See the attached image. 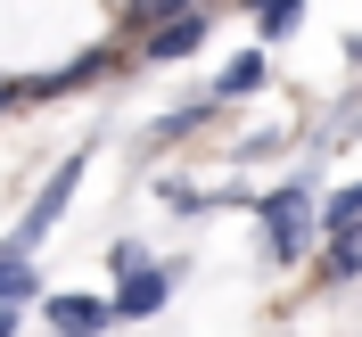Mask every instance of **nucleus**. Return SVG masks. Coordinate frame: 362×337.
<instances>
[{
	"label": "nucleus",
	"instance_id": "2",
	"mask_svg": "<svg viewBox=\"0 0 362 337\" xmlns=\"http://www.w3.org/2000/svg\"><path fill=\"white\" fill-rule=\"evenodd\" d=\"M255 206H264V223H272V255L296 264L305 255V189H280V198H255Z\"/></svg>",
	"mask_w": 362,
	"mask_h": 337
},
{
	"label": "nucleus",
	"instance_id": "9",
	"mask_svg": "<svg viewBox=\"0 0 362 337\" xmlns=\"http://www.w3.org/2000/svg\"><path fill=\"white\" fill-rule=\"evenodd\" d=\"M296 25H305V0H255V33L264 42H288Z\"/></svg>",
	"mask_w": 362,
	"mask_h": 337
},
{
	"label": "nucleus",
	"instance_id": "13",
	"mask_svg": "<svg viewBox=\"0 0 362 337\" xmlns=\"http://www.w3.org/2000/svg\"><path fill=\"white\" fill-rule=\"evenodd\" d=\"M0 337H17V305H0Z\"/></svg>",
	"mask_w": 362,
	"mask_h": 337
},
{
	"label": "nucleus",
	"instance_id": "1",
	"mask_svg": "<svg viewBox=\"0 0 362 337\" xmlns=\"http://www.w3.org/2000/svg\"><path fill=\"white\" fill-rule=\"evenodd\" d=\"M165 288H173V280H165L157 264H132V271H115V296H107V305H115V321H140V313L165 305Z\"/></svg>",
	"mask_w": 362,
	"mask_h": 337
},
{
	"label": "nucleus",
	"instance_id": "6",
	"mask_svg": "<svg viewBox=\"0 0 362 337\" xmlns=\"http://www.w3.org/2000/svg\"><path fill=\"white\" fill-rule=\"evenodd\" d=\"M33 288H42V271L25 264V247H0V305H25Z\"/></svg>",
	"mask_w": 362,
	"mask_h": 337
},
{
	"label": "nucleus",
	"instance_id": "11",
	"mask_svg": "<svg viewBox=\"0 0 362 337\" xmlns=\"http://www.w3.org/2000/svg\"><path fill=\"white\" fill-rule=\"evenodd\" d=\"M181 8H198V0H124V25H132V33H148V25L181 17Z\"/></svg>",
	"mask_w": 362,
	"mask_h": 337
},
{
	"label": "nucleus",
	"instance_id": "12",
	"mask_svg": "<svg viewBox=\"0 0 362 337\" xmlns=\"http://www.w3.org/2000/svg\"><path fill=\"white\" fill-rule=\"evenodd\" d=\"M321 271H329V280H362V239H354V230L329 239V264H321Z\"/></svg>",
	"mask_w": 362,
	"mask_h": 337
},
{
	"label": "nucleus",
	"instance_id": "7",
	"mask_svg": "<svg viewBox=\"0 0 362 337\" xmlns=\"http://www.w3.org/2000/svg\"><path fill=\"white\" fill-rule=\"evenodd\" d=\"M264 49H239V58H230V66H223V83H214V90H223V99H247V90H264Z\"/></svg>",
	"mask_w": 362,
	"mask_h": 337
},
{
	"label": "nucleus",
	"instance_id": "4",
	"mask_svg": "<svg viewBox=\"0 0 362 337\" xmlns=\"http://www.w3.org/2000/svg\"><path fill=\"white\" fill-rule=\"evenodd\" d=\"M107 321H115L107 296H49V329L58 337H99Z\"/></svg>",
	"mask_w": 362,
	"mask_h": 337
},
{
	"label": "nucleus",
	"instance_id": "3",
	"mask_svg": "<svg viewBox=\"0 0 362 337\" xmlns=\"http://www.w3.org/2000/svg\"><path fill=\"white\" fill-rule=\"evenodd\" d=\"M83 165H90V157H83V148H74V157L58 165V173H49V189H42V206H33V214H25V247H33V239H42V230L58 223V214H66V198H74V181H83Z\"/></svg>",
	"mask_w": 362,
	"mask_h": 337
},
{
	"label": "nucleus",
	"instance_id": "8",
	"mask_svg": "<svg viewBox=\"0 0 362 337\" xmlns=\"http://www.w3.org/2000/svg\"><path fill=\"white\" fill-rule=\"evenodd\" d=\"M99 66H107V58H99V49H83V58H66L58 74H42V83H33V99H58V90H83L90 74H99Z\"/></svg>",
	"mask_w": 362,
	"mask_h": 337
},
{
	"label": "nucleus",
	"instance_id": "14",
	"mask_svg": "<svg viewBox=\"0 0 362 337\" xmlns=\"http://www.w3.org/2000/svg\"><path fill=\"white\" fill-rule=\"evenodd\" d=\"M0 99H8V83H0Z\"/></svg>",
	"mask_w": 362,
	"mask_h": 337
},
{
	"label": "nucleus",
	"instance_id": "5",
	"mask_svg": "<svg viewBox=\"0 0 362 337\" xmlns=\"http://www.w3.org/2000/svg\"><path fill=\"white\" fill-rule=\"evenodd\" d=\"M198 42H206V8H181V17L148 25V58H157V66H173V58H189Z\"/></svg>",
	"mask_w": 362,
	"mask_h": 337
},
{
	"label": "nucleus",
	"instance_id": "10",
	"mask_svg": "<svg viewBox=\"0 0 362 337\" xmlns=\"http://www.w3.org/2000/svg\"><path fill=\"white\" fill-rule=\"evenodd\" d=\"M321 230H329V239H346V230H362V181L329 198V214H321Z\"/></svg>",
	"mask_w": 362,
	"mask_h": 337
}]
</instances>
